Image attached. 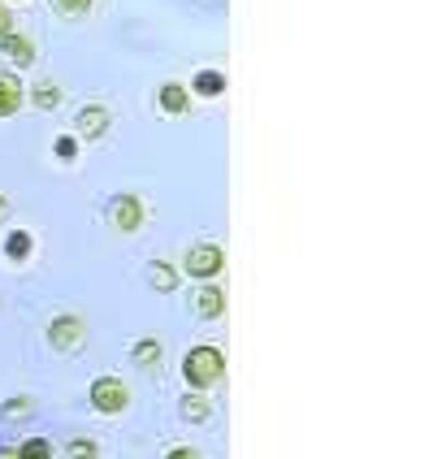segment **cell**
<instances>
[{
	"label": "cell",
	"instance_id": "cell-1",
	"mask_svg": "<svg viewBox=\"0 0 433 459\" xmlns=\"http://www.w3.org/2000/svg\"><path fill=\"white\" fill-rule=\"evenodd\" d=\"M182 377H186V385H195V390H212V385L226 377V356L217 347H191L186 359H182Z\"/></svg>",
	"mask_w": 433,
	"mask_h": 459
},
{
	"label": "cell",
	"instance_id": "cell-2",
	"mask_svg": "<svg viewBox=\"0 0 433 459\" xmlns=\"http://www.w3.org/2000/svg\"><path fill=\"white\" fill-rule=\"evenodd\" d=\"M130 403V390L117 377H96L91 382V408L100 411V416H122Z\"/></svg>",
	"mask_w": 433,
	"mask_h": 459
},
{
	"label": "cell",
	"instance_id": "cell-3",
	"mask_svg": "<svg viewBox=\"0 0 433 459\" xmlns=\"http://www.w3.org/2000/svg\"><path fill=\"white\" fill-rule=\"evenodd\" d=\"M226 269V255L217 243H195L191 252H186V273L191 278H217Z\"/></svg>",
	"mask_w": 433,
	"mask_h": 459
},
{
	"label": "cell",
	"instance_id": "cell-4",
	"mask_svg": "<svg viewBox=\"0 0 433 459\" xmlns=\"http://www.w3.org/2000/svg\"><path fill=\"white\" fill-rule=\"evenodd\" d=\"M143 221V204L134 200V195H117L113 204H108V226L117 230V234H134Z\"/></svg>",
	"mask_w": 433,
	"mask_h": 459
},
{
	"label": "cell",
	"instance_id": "cell-5",
	"mask_svg": "<svg viewBox=\"0 0 433 459\" xmlns=\"http://www.w3.org/2000/svg\"><path fill=\"white\" fill-rule=\"evenodd\" d=\"M82 338H87V325H82L78 316H56V321L48 325V342L56 347V351H74Z\"/></svg>",
	"mask_w": 433,
	"mask_h": 459
},
{
	"label": "cell",
	"instance_id": "cell-6",
	"mask_svg": "<svg viewBox=\"0 0 433 459\" xmlns=\"http://www.w3.org/2000/svg\"><path fill=\"white\" fill-rule=\"evenodd\" d=\"M0 56H4L9 65H18V70H22V65H30V61H35V44H30L26 35L4 30V35H0Z\"/></svg>",
	"mask_w": 433,
	"mask_h": 459
},
{
	"label": "cell",
	"instance_id": "cell-7",
	"mask_svg": "<svg viewBox=\"0 0 433 459\" xmlns=\"http://www.w3.org/2000/svg\"><path fill=\"white\" fill-rule=\"evenodd\" d=\"M195 312H200L204 321H217V316L226 312V290H221V286H204V290L195 295Z\"/></svg>",
	"mask_w": 433,
	"mask_h": 459
},
{
	"label": "cell",
	"instance_id": "cell-8",
	"mask_svg": "<svg viewBox=\"0 0 433 459\" xmlns=\"http://www.w3.org/2000/svg\"><path fill=\"white\" fill-rule=\"evenodd\" d=\"M78 134H82V139H100L104 134V126H108V113H104L100 104H91V108H82V113H78Z\"/></svg>",
	"mask_w": 433,
	"mask_h": 459
},
{
	"label": "cell",
	"instance_id": "cell-9",
	"mask_svg": "<svg viewBox=\"0 0 433 459\" xmlns=\"http://www.w3.org/2000/svg\"><path fill=\"white\" fill-rule=\"evenodd\" d=\"M22 82L18 78H9V74H0V117H13L18 108H22Z\"/></svg>",
	"mask_w": 433,
	"mask_h": 459
},
{
	"label": "cell",
	"instance_id": "cell-10",
	"mask_svg": "<svg viewBox=\"0 0 433 459\" xmlns=\"http://www.w3.org/2000/svg\"><path fill=\"white\" fill-rule=\"evenodd\" d=\"M134 368H156L160 359H165V347L156 342V338H143V342H134Z\"/></svg>",
	"mask_w": 433,
	"mask_h": 459
},
{
	"label": "cell",
	"instance_id": "cell-11",
	"mask_svg": "<svg viewBox=\"0 0 433 459\" xmlns=\"http://www.w3.org/2000/svg\"><path fill=\"white\" fill-rule=\"evenodd\" d=\"M186 104H191V91H186L182 82H165V87H160V108H165V113H182Z\"/></svg>",
	"mask_w": 433,
	"mask_h": 459
},
{
	"label": "cell",
	"instance_id": "cell-12",
	"mask_svg": "<svg viewBox=\"0 0 433 459\" xmlns=\"http://www.w3.org/2000/svg\"><path fill=\"white\" fill-rule=\"evenodd\" d=\"M4 255H9V260H26V255H30V234H26V230H13V234L4 238Z\"/></svg>",
	"mask_w": 433,
	"mask_h": 459
},
{
	"label": "cell",
	"instance_id": "cell-13",
	"mask_svg": "<svg viewBox=\"0 0 433 459\" xmlns=\"http://www.w3.org/2000/svg\"><path fill=\"white\" fill-rule=\"evenodd\" d=\"M195 91H200V96H208V100H212V96H221V91H226V78L217 74V70H204V74L195 78Z\"/></svg>",
	"mask_w": 433,
	"mask_h": 459
},
{
	"label": "cell",
	"instance_id": "cell-14",
	"mask_svg": "<svg viewBox=\"0 0 433 459\" xmlns=\"http://www.w3.org/2000/svg\"><path fill=\"white\" fill-rule=\"evenodd\" d=\"M18 459H52L48 437H30V442H22V446H18Z\"/></svg>",
	"mask_w": 433,
	"mask_h": 459
},
{
	"label": "cell",
	"instance_id": "cell-15",
	"mask_svg": "<svg viewBox=\"0 0 433 459\" xmlns=\"http://www.w3.org/2000/svg\"><path fill=\"white\" fill-rule=\"evenodd\" d=\"M182 416H186V420H195V425H200V420H208V399H200V394H186V399H182Z\"/></svg>",
	"mask_w": 433,
	"mask_h": 459
},
{
	"label": "cell",
	"instance_id": "cell-16",
	"mask_svg": "<svg viewBox=\"0 0 433 459\" xmlns=\"http://www.w3.org/2000/svg\"><path fill=\"white\" fill-rule=\"evenodd\" d=\"M30 100L39 104V108H56V104H61V87H56V82H39Z\"/></svg>",
	"mask_w": 433,
	"mask_h": 459
},
{
	"label": "cell",
	"instance_id": "cell-17",
	"mask_svg": "<svg viewBox=\"0 0 433 459\" xmlns=\"http://www.w3.org/2000/svg\"><path fill=\"white\" fill-rule=\"evenodd\" d=\"M30 411H35V403H30V399H9V403L0 408V416H4V420H26Z\"/></svg>",
	"mask_w": 433,
	"mask_h": 459
},
{
	"label": "cell",
	"instance_id": "cell-18",
	"mask_svg": "<svg viewBox=\"0 0 433 459\" xmlns=\"http://www.w3.org/2000/svg\"><path fill=\"white\" fill-rule=\"evenodd\" d=\"M52 9H56L61 18H82V13L91 9V0H52Z\"/></svg>",
	"mask_w": 433,
	"mask_h": 459
},
{
	"label": "cell",
	"instance_id": "cell-19",
	"mask_svg": "<svg viewBox=\"0 0 433 459\" xmlns=\"http://www.w3.org/2000/svg\"><path fill=\"white\" fill-rule=\"evenodd\" d=\"M70 459H100V446L91 437H74L70 442Z\"/></svg>",
	"mask_w": 433,
	"mask_h": 459
},
{
	"label": "cell",
	"instance_id": "cell-20",
	"mask_svg": "<svg viewBox=\"0 0 433 459\" xmlns=\"http://www.w3.org/2000/svg\"><path fill=\"white\" fill-rule=\"evenodd\" d=\"M152 286H156V290H174V286H178V273H174L169 264H156V269H152Z\"/></svg>",
	"mask_w": 433,
	"mask_h": 459
},
{
	"label": "cell",
	"instance_id": "cell-21",
	"mask_svg": "<svg viewBox=\"0 0 433 459\" xmlns=\"http://www.w3.org/2000/svg\"><path fill=\"white\" fill-rule=\"evenodd\" d=\"M165 459H200V451H191V446H178V451H169Z\"/></svg>",
	"mask_w": 433,
	"mask_h": 459
},
{
	"label": "cell",
	"instance_id": "cell-22",
	"mask_svg": "<svg viewBox=\"0 0 433 459\" xmlns=\"http://www.w3.org/2000/svg\"><path fill=\"white\" fill-rule=\"evenodd\" d=\"M74 148H78L74 139H56V152H61V156H74Z\"/></svg>",
	"mask_w": 433,
	"mask_h": 459
},
{
	"label": "cell",
	"instance_id": "cell-23",
	"mask_svg": "<svg viewBox=\"0 0 433 459\" xmlns=\"http://www.w3.org/2000/svg\"><path fill=\"white\" fill-rule=\"evenodd\" d=\"M9 22H13V18H9V9H4V4H0V35H4V30H9Z\"/></svg>",
	"mask_w": 433,
	"mask_h": 459
},
{
	"label": "cell",
	"instance_id": "cell-24",
	"mask_svg": "<svg viewBox=\"0 0 433 459\" xmlns=\"http://www.w3.org/2000/svg\"><path fill=\"white\" fill-rule=\"evenodd\" d=\"M0 459H18V451L13 446H0Z\"/></svg>",
	"mask_w": 433,
	"mask_h": 459
},
{
	"label": "cell",
	"instance_id": "cell-25",
	"mask_svg": "<svg viewBox=\"0 0 433 459\" xmlns=\"http://www.w3.org/2000/svg\"><path fill=\"white\" fill-rule=\"evenodd\" d=\"M0 217H4V200H0Z\"/></svg>",
	"mask_w": 433,
	"mask_h": 459
}]
</instances>
